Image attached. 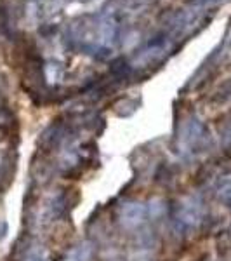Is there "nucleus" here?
<instances>
[{"mask_svg": "<svg viewBox=\"0 0 231 261\" xmlns=\"http://www.w3.org/2000/svg\"><path fill=\"white\" fill-rule=\"evenodd\" d=\"M146 218V207L141 202H127L120 209V221L127 228L139 226Z\"/></svg>", "mask_w": 231, "mask_h": 261, "instance_id": "f257e3e1", "label": "nucleus"}, {"mask_svg": "<svg viewBox=\"0 0 231 261\" xmlns=\"http://www.w3.org/2000/svg\"><path fill=\"white\" fill-rule=\"evenodd\" d=\"M179 218H181V223L186 226H196L201 218V211L200 205L196 202H186V204L181 207V213H179Z\"/></svg>", "mask_w": 231, "mask_h": 261, "instance_id": "f03ea898", "label": "nucleus"}, {"mask_svg": "<svg viewBox=\"0 0 231 261\" xmlns=\"http://www.w3.org/2000/svg\"><path fill=\"white\" fill-rule=\"evenodd\" d=\"M91 256H92V246L89 242H82L78 246H75L63 261H91Z\"/></svg>", "mask_w": 231, "mask_h": 261, "instance_id": "7ed1b4c3", "label": "nucleus"}, {"mask_svg": "<svg viewBox=\"0 0 231 261\" xmlns=\"http://www.w3.org/2000/svg\"><path fill=\"white\" fill-rule=\"evenodd\" d=\"M217 197L224 204H231V179H224L217 188Z\"/></svg>", "mask_w": 231, "mask_h": 261, "instance_id": "20e7f679", "label": "nucleus"}, {"mask_svg": "<svg viewBox=\"0 0 231 261\" xmlns=\"http://www.w3.org/2000/svg\"><path fill=\"white\" fill-rule=\"evenodd\" d=\"M23 261H50V258H49L47 251H44L39 247V249H32L28 252Z\"/></svg>", "mask_w": 231, "mask_h": 261, "instance_id": "39448f33", "label": "nucleus"}, {"mask_svg": "<svg viewBox=\"0 0 231 261\" xmlns=\"http://www.w3.org/2000/svg\"><path fill=\"white\" fill-rule=\"evenodd\" d=\"M6 235H7V225L0 230V241H4V239H6Z\"/></svg>", "mask_w": 231, "mask_h": 261, "instance_id": "423d86ee", "label": "nucleus"}]
</instances>
